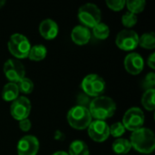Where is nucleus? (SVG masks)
Wrapping results in <instances>:
<instances>
[{
    "label": "nucleus",
    "mask_w": 155,
    "mask_h": 155,
    "mask_svg": "<svg viewBox=\"0 0 155 155\" xmlns=\"http://www.w3.org/2000/svg\"><path fill=\"white\" fill-rule=\"evenodd\" d=\"M68 124L76 130L87 129L93 118L87 107L75 105L72 107L67 114Z\"/></svg>",
    "instance_id": "3"
},
{
    "label": "nucleus",
    "mask_w": 155,
    "mask_h": 155,
    "mask_svg": "<svg viewBox=\"0 0 155 155\" xmlns=\"http://www.w3.org/2000/svg\"><path fill=\"white\" fill-rule=\"evenodd\" d=\"M59 32L58 25L53 19L46 18L43 20L39 25V33L43 36V38L46 40L54 39Z\"/></svg>",
    "instance_id": "14"
},
{
    "label": "nucleus",
    "mask_w": 155,
    "mask_h": 155,
    "mask_svg": "<svg viewBox=\"0 0 155 155\" xmlns=\"http://www.w3.org/2000/svg\"><path fill=\"white\" fill-rule=\"evenodd\" d=\"M52 155H68V153L66 152H64V151H59V152H56V153H53Z\"/></svg>",
    "instance_id": "32"
},
{
    "label": "nucleus",
    "mask_w": 155,
    "mask_h": 155,
    "mask_svg": "<svg viewBox=\"0 0 155 155\" xmlns=\"http://www.w3.org/2000/svg\"><path fill=\"white\" fill-rule=\"evenodd\" d=\"M39 150V141L34 135L22 137L17 143L18 155H36Z\"/></svg>",
    "instance_id": "12"
},
{
    "label": "nucleus",
    "mask_w": 155,
    "mask_h": 155,
    "mask_svg": "<svg viewBox=\"0 0 155 155\" xmlns=\"http://www.w3.org/2000/svg\"><path fill=\"white\" fill-rule=\"evenodd\" d=\"M68 155H90L87 144L80 140L74 141L69 146Z\"/></svg>",
    "instance_id": "19"
},
{
    "label": "nucleus",
    "mask_w": 155,
    "mask_h": 155,
    "mask_svg": "<svg viewBox=\"0 0 155 155\" xmlns=\"http://www.w3.org/2000/svg\"><path fill=\"white\" fill-rule=\"evenodd\" d=\"M102 13L98 5L93 3L83 5L78 10V19L84 26L94 28L101 22Z\"/></svg>",
    "instance_id": "5"
},
{
    "label": "nucleus",
    "mask_w": 155,
    "mask_h": 155,
    "mask_svg": "<svg viewBox=\"0 0 155 155\" xmlns=\"http://www.w3.org/2000/svg\"><path fill=\"white\" fill-rule=\"evenodd\" d=\"M155 85V74L153 72L149 73L146 74L143 80V87L148 90V89H153Z\"/></svg>",
    "instance_id": "28"
},
{
    "label": "nucleus",
    "mask_w": 155,
    "mask_h": 155,
    "mask_svg": "<svg viewBox=\"0 0 155 155\" xmlns=\"http://www.w3.org/2000/svg\"><path fill=\"white\" fill-rule=\"evenodd\" d=\"M137 21H138V18H137L136 15L130 13V12H126L122 16V23H123L124 26H125L126 28H131V27L134 26L136 25Z\"/></svg>",
    "instance_id": "25"
},
{
    "label": "nucleus",
    "mask_w": 155,
    "mask_h": 155,
    "mask_svg": "<svg viewBox=\"0 0 155 155\" xmlns=\"http://www.w3.org/2000/svg\"><path fill=\"white\" fill-rule=\"evenodd\" d=\"M93 35L99 40H104L110 35V28L106 24L100 22L93 28Z\"/></svg>",
    "instance_id": "21"
},
{
    "label": "nucleus",
    "mask_w": 155,
    "mask_h": 155,
    "mask_svg": "<svg viewBox=\"0 0 155 155\" xmlns=\"http://www.w3.org/2000/svg\"><path fill=\"white\" fill-rule=\"evenodd\" d=\"M125 5L129 10L128 12L136 15L143 11L146 2L144 0H128L125 1Z\"/></svg>",
    "instance_id": "23"
},
{
    "label": "nucleus",
    "mask_w": 155,
    "mask_h": 155,
    "mask_svg": "<svg viewBox=\"0 0 155 155\" xmlns=\"http://www.w3.org/2000/svg\"><path fill=\"white\" fill-rule=\"evenodd\" d=\"M129 141L132 148L143 154L152 153L155 148L154 134L148 128L142 127L133 132Z\"/></svg>",
    "instance_id": "2"
},
{
    "label": "nucleus",
    "mask_w": 155,
    "mask_h": 155,
    "mask_svg": "<svg viewBox=\"0 0 155 155\" xmlns=\"http://www.w3.org/2000/svg\"><path fill=\"white\" fill-rule=\"evenodd\" d=\"M92 34L90 29L84 25H76L71 32V38L75 45H84L91 39Z\"/></svg>",
    "instance_id": "15"
},
{
    "label": "nucleus",
    "mask_w": 155,
    "mask_h": 155,
    "mask_svg": "<svg viewBox=\"0 0 155 155\" xmlns=\"http://www.w3.org/2000/svg\"><path fill=\"white\" fill-rule=\"evenodd\" d=\"M31 127H32V124H31V121L28 118L19 121V128H20L21 131L28 132L31 129Z\"/></svg>",
    "instance_id": "29"
},
{
    "label": "nucleus",
    "mask_w": 155,
    "mask_h": 155,
    "mask_svg": "<svg viewBox=\"0 0 155 155\" xmlns=\"http://www.w3.org/2000/svg\"><path fill=\"white\" fill-rule=\"evenodd\" d=\"M47 54V49L43 45H35L31 46L28 54V58L32 61L39 62L45 58Z\"/></svg>",
    "instance_id": "17"
},
{
    "label": "nucleus",
    "mask_w": 155,
    "mask_h": 155,
    "mask_svg": "<svg viewBox=\"0 0 155 155\" xmlns=\"http://www.w3.org/2000/svg\"><path fill=\"white\" fill-rule=\"evenodd\" d=\"M55 139H59V140H64V134L60 132H56L55 133Z\"/></svg>",
    "instance_id": "31"
},
{
    "label": "nucleus",
    "mask_w": 155,
    "mask_h": 155,
    "mask_svg": "<svg viewBox=\"0 0 155 155\" xmlns=\"http://www.w3.org/2000/svg\"><path fill=\"white\" fill-rule=\"evenodd\" d=\"M138 34L131 29H124L120 31L115 38L117 47L124 51H132L139 45Z\"/></svg>",
    "instance_id": "8"
},
{
    "label": "nucleus",
    "mask_w": 155,
    "mask_h": 155,
    "mask_svg": "<svg viewBox=\"0 0 155 155\" xmlns=\"http://www.w3.org/2000/svg\"><path fill=\"white\" fill-rule=\"evenodd\" d=\"M18 96H19V90L16 84L9 82L3 87L2 98L5 102H14Z\"/></svg>",
    "instance_id": "16"
},
{
    "label": "nucleus",
    "mask_w": 155,
    "mask_h": 155,
    "mask_svg": "<svg viewBox=\"0 0 155 155\" xmlns=\"http://www.w3.org/2000/svg\"><path fill=\"white\" fill-rule=\"evenodd\" d=\"M123 125L125 130L134 132L143 127L144 124V114L139 107H132L124 115Z\"/></svg>",
    "instance_id": "7"
},
{
    "label": "nucleus",
    "mask_w": 155,
    "mask_h": 155,
    "mask_svg": "<svg viewBox=\"0 0 155 155\" xmlns=\"http://www.w3.org/2000/svg\"><path fill=\"white\" fill-rule=\"evenodd\" d=\"M31 109L32 105L29 99L25 96H18L14 102H12L10 113L14 119L21 121L29 116Z\"/></svg>",
    "instance_id": "10"
},
{
    "label": "nucleus",
    "mask_w": 155,
    "mask_h": 155,
    "mask_svg": "<svg viewBox=\"0 0 155 155\" xmlns=\"http://www.w3.org/2000/svg\"><path fill=\"white\" fill-rule=\"evenodd\" d=\"M4 73L10 83L17 84L25 77V69L23 64L17 59H8L4 64Z\"/></svg>",
    "instance_id": "9"
},
{
    "label": "nucleus",
    "mask_w": 155,
    "mask_h": 155,
    "mask_svg": "<svg viewBox=\"0 0 155 155\" xmlns=\"http://www.w3.org/2000/svg\"><path fill=\"white\" fill-rule=\"evenodd\" d=\"M112 148L116 154H127L131 151L132 145L129 140L124 138H117L113 143Z\"/></svg>",
    "instance_id": "18"
},
{
    "label": "nucleus",
    "mask_w": 155,
    "mask_h": 155,
    "mask_svg": "<svg viewBox=\"0 0 155 155\" xmlns=\"http://www.w3.org/2000/svg\"><path fill=\"white\" fill-rule=\"evenodd\" d=\"M87 133L90 138L97 143H103L106 141L110 136L109 125L105 121L100 120L92 121L87 127Z\"/></svg>",
    "instance_id": "11"
},
{
    "label": "nucleus",
    "mask_w": 155,
    "mask_h": 155,
    "mask_svg": "<svg viewBox=\"0 0 155 155\" xmlns=\"http://www.w3.org/2000/svg\"><path fill=\"white\" fill-rule=\"evenodd\" d=\"M147 64H148V65H149L152 69H155V54L154 53H153V54L148 57Z\"/></svg>",
    "instance_id": "30"
},
{
    "label": "nucleus",
    "mask_w": 155,
    "mask_h": 155,
    "mask_svg": "<svg viewBox=\"0 0 155 155\" xmlns=\"http://www.w3.org/2000/svg\"><path fill=\"white\" fill-rule=\"evenodd\" d=\"M88 110L92 118L94 120L105 121L114 114L116 111V104L112 98L100 95L91 101Z\"/></svg>",
    "instance_id": "1"
},
{
    "label": "nucleus",
    "mask_w": 155,
    "mask_h": 155,
    "mask_svg": "<svg viewBox=\"0 0 155 155\" xmlns=\"http://www.w3.org/2000/svg\"><path fill=\"white\" fill-rule=\"evenodd\" d=\"M109 130H110V134L115 138H120L125 133V128L123 125V124L120 122L114 123V124L109 126Z\"/></svg>",
    "instance_id": "26"
},
{
    "label": "nucleus",
    "mask_w": 155,
    "mask_h": 155,
    "mask_svg": "<svg viewBox=\"0 0 155 155\" xmlns=\"http://www.w3.org/2000/svg\"><path fill=\"white\" fill-rule=\"evenodd\" d=\"M124 65L130 74L137 75L143 70L144 61L141 54L137 53H130L125 56Z\"/></svg>",
    "instance_id": "13"
},
{
    "label": "nucleus",
    "mask_w": 155,
    "mask_h": 155,
    "mask_svg": "<svg viewBox=\"0 0 155 155\" xmlns=\"http://www.w3.org/2000/svg\"><path fill=\"white\" fill-rule=\"evenodd\" d=\"M81 87L84 94L95 98L104 94L105 90V81L98 74H90L83 79Z\"/></svg>",
    "instance_id": "6"
},
{
    "label": "nucleus",
    "mask_w": 155,
    "mask_h": 155,
    "mask_svg": "<svg viewBox=\"0 0 155 155\" xmlns=\"http://www.w3.org/2000/svg\"><path fill=\"white\" fill-rule=\"evenodd\" d=\"M5 4V0H0V8H2Z\"/></svg>",
    "instance_id": "33"
},
{
    "label": "nucleus",
    "mask_w": 155,
    "mask_h": 155,
    "mask_svg": "<svg viewBox=\"0 0 155 155\" xmlns=\"http://www.w3.org/2000/svg\"><path fill=\"white\" fill-rule=\"evenodd\" d=\"M139 45L145 49L155 48V35L153 32L145 33L139 37Z\"/></svg>",
    "instance_id": "22"
},
{
    "label": "nucleus",
    "mask_w": 155,
    "mask_h": 155,
    "mask_svg": "<svg viewBox=\"0 0 155 155\" xmlns=\"http://www.w3.org/2000/svg\"><path fill=\"white\" fill-rule=\"evenodd\" d=\"M7 47L13 56L17 59H24L28 57L31 44L25 35L16 33L10 36Z\"/></svg>",
    "instance_id": "4"
},
{
    "label": "nucleus",
    "mask_w": 155,
    "mask_h": 155,
    "mask_svg": "<svg viewBox=\"0 0 155 155\" xmlns=\"http://www.w3.org/2000/svg\"><path fill=\"white\" fill-rule=\"evenodd\" d=\"M154 88L153 89H148L144 92V94L142 97V104L147 111H154Z\"/></svg>",
    "instance_id": "20"
},
{
    "label": "nucleus",
    "mask_w": 155,
    "mask_h": 155,
    "mask_svg": "<svg viewBox=\"0 0 155 155\" xmlns=\"http://www.w3.org/2000/svg\"><path fill=\"white\" fill-rule=\"evenodd\" d=\"M106 5L111 10L117 12V11H121L122 9H124V7L125 6V1L124 0H107Z\"/></svg>",
    "instance_id": "27"
},
{
    "label": "nucleus",
    "mask_w": 155,
    "mask_h": 155,
    "mask_svg": "<svg viewBox=\"0 0 155 155\" xmlns=\"http://www.w3.org/2000/svg\"><path fill=\"white\" fill-rule=\"evenodd\" d=\"M16 84H17L19 93H22L24 94H31L34 90V83L32 82V80H30L27 77H24Z\"/></svg>",
    "instance_id": "24"
}]
</instances>
